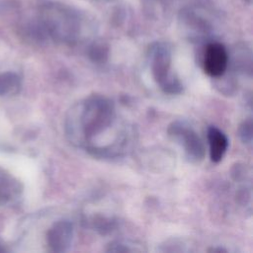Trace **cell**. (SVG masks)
Segmentation results:
<instances>
[{"label": "cell", "mask_w": 253, "mask_h": 253, "mask_svg": "<svg viewBox=\"0 0 253 253\" xmlns=\"http://www.w3.org/2000/svg\"><path fill=\"white\" fill-rule=\"evenodd\" d=\"M238 133L239 136L241 138V140L244 143H251L252 141V121L249 119L247 121H244L238 129Z\"/></svg>", "instance_id": "cell-12"}, {"label": "cell", "mask_w": 253, "mask_h": 253, "mask_svg": "<svg viewBox=\"0 0 253 253\" xmlns=\"http://www.w3.org/2000/svg\"><path fill=\"white\" fill-rule=\"evenodd\" d=\"M169 135L179 140L185 149L187 158L199 162L205 157V145L198 133L185 122L176 121L168 127Z\"/></svg>", "instance_id": "cell-5"}, {"label": "cell", "mask_w": 253, "mask_h": 253, "mask_svg": "<svg viewBox=\"0 0 253 253\" xmlns=\"http://www.w3.org/2000/svg\"><path fill=\"white\" fill-rule=\"evenodd\" d=\"M244 1H246V2H247V3H249V4H250V3H251V1H252V0H244Z\"/></svg>", "instance_id": "cell-13"}, {"label": "cell", "mask_w": 253, "mask_h": 253, "mask_svg": "<svg viewBox=\"0 0 253 253\" xmlns=\"http://www.w3.org/2000/svg\"><path fill=\"white\" fill-rule=\"evenodd\" d=\"M89 54L94 61H102L107 57L108 48L103 42H94L90 46Z\"/></svg>", "instance_id": "cell-11"}, {"label": "cell", "mask_w": 253, "mask_h": 253, "mask_svg": "<svg viewBox=\"0 0 253 253\" xmlns=\"http://www.w3.org/2000/svg\"><path fill=\"white\" fill-rule=\"evenodd\" d=\"M148 59L152 75L160 88L168 94L182 91L180 80L171 71V49L165 42H154L149 46Z\"/></svg>", "instance_id": "cell-3"}, {"label": "cell", "mask_w": 253, "mask_h": 253, "mask_svg": "<svg viewBox=\"0 0 253 253\" xmlns=\"http://www.w3.org/2000/svg\"><path fill=\"white\" fill-rule=\"evenodd\" d=\"M38 18L47 38L55 42L73 44L83 32V19L72 7L59 2H46L41 5Z\"/></svg>", "instance_id": "cell-2"}, {"label": "cell", "mask_w": 253, "mask_h": 253, "mask_svg": "<svg viewBox=\"0 0 253 253\" xmlns=\"http://www.w3.org/2000/svg\"><path fill=\"white\" fill-rule=\"evenodd\" d=\"M114 104L107 98L93 95L77 103L68 112L65 131L68 139L89 148L94 137L105 133L115 123Z\"/></svg>", "instance_id": "cell-1"}, {"label": "cell", "mask_w": 253, "mask_h": 253, "mask_svg": "<svg viewBox=\"0 0 253 253\" xmlns=\"http://www.w3.org/2000/svg\"><path fill=\"white\" fill-rule=\"evenodd\" d=\"M229 62V55L225 46L217 42H211L207 44L204 53V69L206 73L213 78L221 77Z\"/></svg>", "instance_id": "cell-6"}, {"label": "cell", "mask_w": 253, "mask_h": 253, "mask_svg": "<svg viewBox=\"0 0 253 253\" xmlns=\"http://www.w3.org/2000/svg\"><path fill=\"white\" fill-rule=\"evenodd\" d=\"M100 1H113V0H100Z\"/></svg>", "instance_id": "cell-14"}, {"label": "cell", "mask_w": 253, "mask_h": 253, "mask_svg": "<svg viewBox=\"0 0 253 253\" xmlns=\"http://www.w3.org/2000/svg\"><path fill=\"white\" fill-rule=\"evenodd\" d=\"M73 225L70 221L61 219L54 222L46 232V245L51 252H65L71 245Z\"/></svg>", "instance_id": "cell-7"}, {"label": "cell", "mask_w": 253, "mask_h": 253, "mask_svg": "<svg viewBox=\"0 0 253 253\" xmlns=\"http://www.w3.org/2000/svg\"><path fill=\"white\" fill-rule=\"evenodd\" d=\"M208 141L210 145V157L212 162H219L228 147L227 136L216 126L208 128Z\"/></svg>", "instance_id": "cell-9"}, {"label": "cell", "mask_w": 253, "mask_h": 253, "mask_svg": "<svg viewBox=\"0 0 253 253\" xmlns=\"http://www.w3.org/2000/svg\"><path fill=\"white\" fill-rule=\"evenodd\" d=\"M21 88L20 76L12 71L0 72V96L14 95Z\"/></svg>", "instance_id": "cell-10"}, {"label": "cell", "mask_w": 253, "mask_h": 253, "mask_svg": "<svg viewBox=\"0 0 253 253\" xmlns=\"http://www.w3.org/2000/svg\"><path fill=\"white\" fill-rule=\"evenodd\" d=\"M179 22L190 39L203 41L214 31L213 14L203 5H191L183 8L179 14Z\"/></svg>", "instance_id": "cell-4"}, {"label": "cell", "mask_w": 253, "mask_h": 253, "mask_svg": "<svg viewBox=\"0 0 253 253\" xmlns=\"http://www.w3.org/2000/svg\"><path fill=\"white\" fill-rule=\"evenodd\" d=\"M21 191L20 182L11 173L0 166V206L8 205L16 201Z\"/></svg>", "instance_id": "cell-8"}]
</instances>
